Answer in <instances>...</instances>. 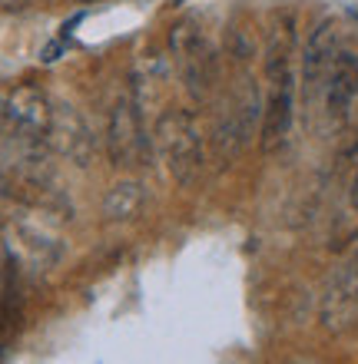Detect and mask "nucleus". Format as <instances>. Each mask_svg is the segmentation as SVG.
Instances as JSON below:
<instances>
[{
	"mask_svg": "<svg viewBox=\"0 0 358 364\" xmlns=\"http://www.w3.org/2000/svg\"><path fill=\"white\" fill-rule=\"evenodd\" d=\"M265 80H269V93L262 106V149L275 153L285 146L292 133V119H295V83H292L289 67V40L282 43L275 40L265 60Z\"/></svg>",
	"mask_w": 358,
	"mask_h": 364,
	"instance_id": "f257e3e1",
	"label": "nucleus"
},
{
	"mask_svg": "<svg viewBox=\"0 0 358 364\" xmlns=\"http://www.w3.org/2000/svg\"><path fill=\"white\" fill-rule=\"evenodd\" d=\"M156 146L166 159V169L179 186L199 179L203 173V136L186 109H166L156 123Z\"/></svg>",
	"mask_w": 358,
	"mask_h": 364,
	"instance_id": "f03ea898",
	"label": "nucleus"
},
{
	"mask_svg": "<svg viewBox=\"0 0 358 364\" xmlns=\"http://www.w3.org/2000/svg\"><path fill=\"white\" fill-rule=\"evenodd\" d=\"M169 47H173L176 67H179V77H183L186 90L203 100L209 90H213L216 77H219V63H216V50L213 43L206 40V33L196 27L193 20H183L176 23L173 33H169Z\"/></svg>",
	"mask_w": 358,
	"mask_h": 364,
	"instance_id": "7ed1b4c3",
	"label": "nucleus"
},
{
	"mask_svg": "<svg viewBox=\"0 0 358 364\" xmlns=\"http://www.w3.org/2000/svg\"><path fill=\"white\" fill-rule=\"evenodd\" d=\"M53 106L37 87H17L4 93V133H14L20 143L47 139Z\"/></svg>",
	"mask_w": 358,
	"mask_h": 364,
	"instance_id": "20e7f679",
	"label": "nucleus"
},
{
	"mask_svg": "<svg viewBox=\"0 0 358 364\" xmlns=\"http://www.w3.org/2000/svg\"><path fill=\"white\" fill-rule=\"evenodd\" d=\"M107 153L113 159V166L120 169H133L143 166L149 156V139L143 136V123H139V109L133 100H117L113 113H110L107 126Z\"/></svg>",
	"mask_w": 358,
	"mask_h": 364,
	"instance_id": "39448f33",
	"label": "nucleus"
},
{
	"mask_svg": "<svg viewBox=\"0 0 358 364\" xmlns=\"http://www.w3.org/2000/svg\"><path fill=\"white\" fill-rule=\"evenodd\" d=\"M256 119H259V93H256V87H246V93L233 96L229 109L216 126V149L223 159L236 156L249 143V136L256 133Z\"/></svg>",
	"mask_w": 358,
	"mask_h": 364,
	"instance_id": "423d86ee",
	"label": "nucleus"
},
{
	"mask_svg": "<svg viewBox=\"0 0 358 364\" xmlns=\"http://www.w3.org/2000/svg\"><path fill=\"white\" fill-rule=\"evenodd\" d=\"M322 96H325V109L329 116L342 119L352 109L358 96V50L355 47H339L332 57V67L322 80Z\"/></svg>",
	"mask_w": 358,
	"mask_h": 364,
	"instance_id": "0eeeda50",
	"label": "nucleus"
},
{
	"mask_svg": "<svg viewBox=\"0 0 358 364\" xmlns=\"http://www.w3.org/2000/svg\"><path fill=\"white\" fill-rule=\"evenodd\" d=\"M47 139L53 143L57 153H63L67 159H73V163H80V166H87L90 156H93V136H90L83 116H80L73 106H57V109H53Z\"/></svg>",
	"mask_w": 358,
	"mask_h": 364,
	"instance_id": "6e6552de",
	"label": "nucleus"
},
{
	"mask_svg": "<svg viewBox=\"0 0 358 364\" xmlns=\"http://www.w3.org/2000/svg\"><path fill=\"white\" fill-rule=\"evenodd\" d=\"M322 321L332 331H345L358 325V262L329 288L322 301Z\"/></svg>",
	"mask_w": 358,
	"mask_h": 364,
	"instance_id": "1a4fd4ad",
	"label": "nucleus"
},
{
	"mask_svg": "<svg viewBox=\"0 0 358 364\" xmlns=\"http://www.w3.org/2000/svg\"><path fill=\"white\" fill-rule=\"evenodd\" d=\"M339 50V30H335V20H325L315 27L309 47H305V57H302V80H305V90L309 96L322 87V80L332 67V57Z\"/></svg>",
	"mask_w": 358,
	"mask_h": 364,
	"instance_id": "9d476101",
	"label": "nucleus"
},
{
	"mask_svg": "<svg viewBox=\"0 0 358 364\" xmlns=\"http://www.w3.org/2000/svg\"><path fill=\"white\" fill-rule=\"evenodd\" d=\"M143 209V186L139 182H117L103 199V212L110 219H133Z\"/></svg>",
	"mask_w": 358,
	"mask_h": 364,
	"instance_id": "9b49d317",
	"label": "nucleus"
},
{
	"mask_svg": "<svg viewBox=\"0 0 358 364\" xmlns=\"http://www.w3.org/2000/svg\"><path fill=\"white\" fill-rule=\"evenodd\" d=\"M7 186H10V179H7V173H4V166H0V196L7 192Z\"/></svg>",
	"mask_w": 358,
	"mask_h": 364,
	"instance_id": "f8f14e48",
	"label": "nucleus"
},
{
	"mask_svg": "<svg viewBox=\"0 0 358 364\" xmlns=\"http://www.w3.org/2000/svg\"><path fill=\"white\" fill-rule=\"evenodd\" d=\"M352 202L358 205V173H355V182H352Z\"/></svg>",
	"mask_w": 358,
	"mask_h": 364,
	"instance_id": "ddd939ff",
	"label": "nucleus"
},
{
	"mask_svg": "<svg viewBox=\"0 0 358 364\" xmlns=\"http://www.w3.org/2000/svg\"><path fill=\"white\" fill-rule=\"evenodd\" d=\"M0 133H4V93H0Z\"/></svg>",
	"mask_w": 358,
	"mask_h": 364,
	"instance_id": "4468645a",
	"label": "nucleus"
},
{
	"mask_svg": "<svg viewBox=\"0 0 358 364\" xmlns=\"http://www.w3.org/2000/svg\"><path fill=\"white\" fill-rule=\"evenodd\" d=\"M0 265H4V255H0Z\"/></svg>",
	"mask_w": 358,
	"mask_h": 364,
	"instance_id": "2eb2a0df",
	"label": "nucleus"
},
{
	"mask_svg": "<svg viewBox=\"0 0 358 364\" xmlns=\"http://www.w3.org/2000/svg\"><path fill=\"white\" fill-rule=\"evenodd\" d=\"M7 4H14V0H7Z\"/></svg>",
	"mask_w": 358,
	"mask_h": 364,
	"instance_id": "dca6fc26",
	"label": "nucleus"
},
{
	"mask_svg": "<svg viewBox=\"0 0 358 364\" xmlns=\"http://www.w3.org/2000/svg\"><path fill=\"white\" fill-rule=\"evenodd\" d=\"M355 262H358V255H355Z\"/></svg>",
	"mask_w": 358,
	"mask_h": 364,
	"instance_id": "f3484780",
	"label": "nucleus"
},
{
	"mask_svg": "<svg viewBox=\"0 0 358 364\" xmlns=\"http://www.w3.org/2000/svg\"><path fill=\"white\" fill-rule=\"evenodd\" d=\"M176 4H179V0H176Z\"/></svg>",
	"mask_w": 358,
	"mask_h": 364,
	"instance_id": "a211bd4d",
	"label": "nucleus"
}]
</instances>
